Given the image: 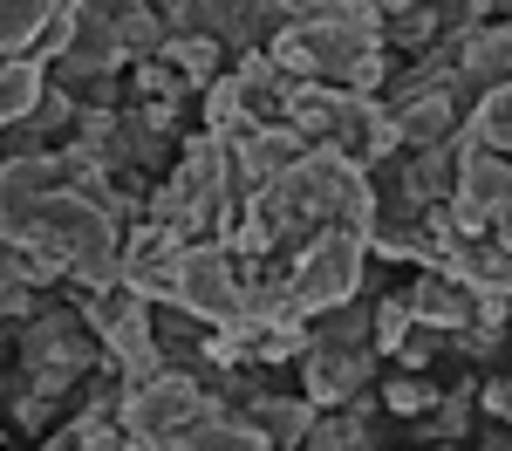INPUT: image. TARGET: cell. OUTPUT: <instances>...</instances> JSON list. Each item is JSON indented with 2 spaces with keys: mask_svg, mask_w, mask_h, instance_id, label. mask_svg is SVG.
Wrapping results in <instances>:
<instances>
[{
  "mask_svg": "<svg viewBox=\"0 0 512 451\" xmlns=\"http://www.w3.org/2000/svg\"><path fill=\"white\" fill-rule=\"evenodd\" d=\"M437 349H444V328H431V322H417L410 328V335H403V349H396V363L403 369H424L437 356Z\"/></svg>",
  "mask_w": 512,
  "mask_h": 451,
  "instance_id": "20",
  "label": "cell"
},
{
  "mask_svg": "<svg viewBox=\"0 0 512 451\" xmlns=\"http://www.w3.org/2000/svg\"><path fill=\"white\" fill-rule=\"evenodd\" d=\"M205 410H212V390H198V376L158 369V376H144V383H123L117 431L130 438V451H171Z\"/></svg>",
  "mask_w": 512,
  "mask_h": 451,
  "instance_id": "1",
  "label": "cell"
},
{
  "mask_svg": "<svg viewBox=\"0 0 512 451\" xmlns=\"http://www.w3.org/2000/svg\"><path fill=\"white\" fill-rule=\"evenodd\" d=\"M335 117H342V89H328V82H294L287 89V130H301L308 144H328Z\"/></svg>",
  "mask_w": 512,
  "mask_h": 451,
  "instance_id": "11",
  "label": "cell"
},
{
  "mask_svg": "<svg viewBox=\"0 0 512 451\" xmlns=\"http://www.w3.org/2000/svg\"><path fill=\"white\" fill-rule=\"evenodd\" d=\"M458 164H465V137L458 144H431V151H410V158L396 164V178L410 185L417 205H444V199H458Z\"/></svg>",
  "mask_w": 512,
  "mask_h": 451,
  "instance_id": "9",
  "label": "cell"
},
{
  "mask_svg": "<svg viewBox=\"0 0 512 451\" xmlns=\"http://www.w3.org/2000/svg\"><path fill=\"white\" fill-rule=\"evenodd\" d=\"M328 7H335V0H274L280 28H287V21H321V14H328Z\"/></svg>",
  "mask_w": 512,
  "mask_h": 451,
  "instance_id": "21",
  "label": "cell"
},
{
  "mask_svg": "<svg viewBox=\"0 0 512 451\" xmlns=\"http://www.w3.org/2000/svg\"><path fill=\"white\" fill-rule=\"evenodd\" d=\"M62 0H0V55H28Z\"/></svg>",
  "mask_w": 512,
  "mask_h": 451,
  "instance_id": "15",
  "label": "cell"
},
{
  "mask_svg": "<svg viewBox=\"0 0 512 451\" xmlns=\"http://www.w3.org/2000/svg\"><path fill=\"white\" fill-rule=\"evenodd\" d=\"M315 417L321 410L308 404V397H253V404H246V424H253L274 451H301L308 431H315Z\"/></svg>",
  "mask_w": 512,
  "mask_h": 451,
  "instance_id": "10",
  "label": "cell"
},
{
  "mask_svg": "<svg viewBox=\"0 0 512 451\" xmlns=\"http://www.w3.org/2000/svg\"><path fill=\"white\" fill-rule=\"evenodd\" d=\"M369 369H376V349H342V342H315L301 356V397L315 410H342L369 390Z\"/></svg>",
  "mask_w": 512,
  "mask_h": 451,
  "instance_id": "5",
  "label": "cell"
},
{
  "mask_svg": "<svg viewBox=\"0 0 512 451\" xmlns=\"http://www.w3.org/2000/svg\"><path fill=\"white\" fill-rule=\"evenodd\" d=\"M41 96H48V69L28 62V55H7V62H0V130H7V123H28Z\"/></svg>",
  "mask_w": 512,
  "mask_h": 451,
  "instance_id": "12",
  "label": "cell"
},
{
  "mask_svg": "<svg viewBox=\"0 0 512 451\" xmlns=\"http://www.w3.org/2000/svg\"><path fill=\"white\" fill-rule=\"evenodd\" d=\"M376 7H383V14H390V7H410V0H376Z\"/></svg>",
  "mask_w": 512,
  "mask_h": 451,
  "instance_id": "24",
  "label": "cell"
},
{
  "mask_svg": "<svg viewBox=\"0 0 512 451\" xmlns=\"http://www.w3.org/2000/svg\"><path fill=\"white\" fill-rule=\"evenodd\" d=\"M431 451H458V445H431Z\"/></svg>",
  "mask_w": 512,
  "mask_h": 451,
  "instance_id": "25",
  "label": "cell"
},
{
  "mask_svg": "<svg viewBox=\"0 0 512 451\" xmlns=\"http://www.w3.org/2000/svg\"><path fill=\"white\" fill-rule=\"evenodd\" d=\"M328 144L342 151L349 164H390L396 151H403V130H396V110L383 103V96H355V89H342V117H335V130H328Z\"/></svg>",
  "mask_w": 512,
  "mask_h": 451,
  "instance_id": "4",
  "label": "cell"
},
{
  "mask_svg": "<svg viewBox=\"0 0 512 451\" xmlns=\"http://www.w3.org/2000/svg\"><path fill=\"white\" fill-rule=\"evenodd\" d=\"M410 328H417V315H410V301H403V294H390V301H376V335H369V349H383V356H396Z\"/></svg>",
  "mask_w": 512,
  "mask_h": 451,
  "instance_id": "17",
  "label": "cell"
},
{
  "mask_svg": "<svg viewBox=\"0 0 512 451\" xmlns=\"http://www.w3.org/2000/svg\"><path fill=\"white\" fill-rule=\"evenodd\" d=\"M383 404H390L396 417H424V410L437 404V390L424 376H390V383H383Z\"/></svg>",
  "mask_w": 512,
  "mask_h": 451,
  "instance_id": "18",
  "label": "cell"
},
{
  "mask_svg": "<svg viewBox=\"0 0 512 451\" xmlns=\"http://www.w3.org/2000/svg\"><path fill=\"white\" fill-rule=\"evenodd\" d=\"M478 404L492 410V417H506V424H512V376H492V383H485V397H478Z\"/></svg>",
  "mask_w": 512,
  "mask_h": 451,
  "instance_id": "22",
  "label": "cell"
},
{
  "mask_svg": "<svg viewBox=\"0 0 512 451\" xmlns=\"http://www.w3.org/2000/svg\"><path fill=\"white\" fill-rule=\"evenodd\" d=\"M0 451H7V445H0Z\"/></svg>",
  "mask_w": 512,
  "mask_h": 451,
  "instance_id": "26",
  "label": "cell"
},
{
  "mask_svg": "<svg viewBox=\"0 0 512 451\" xmlns=\"http://www.w3.org/2000/svg\"><path fill=\"white\" fill-rule=\"evenodd\" d=\"M178 315L219 328V322H239V253L219 240H198L178 253Z\"/></svg>",
  "mask_w": 512,
  "mask_h": 451,
  "instance_id": "3",
  "label": "cell"
},
{
  "mask_svg": "<svg viewBox=\"0 0 512 451\" xmlns=\"http://www.w3.org/2000/svg\"><path fill=\"white\" fill-rule=\"evenodd\" d=\"M458 205H472L478 219H499L512 205V158L506 151H485L465 137V164H458Z\"/></svg>",
  "mask_w": 512,
  "mask_h": 451,
  "instance_id": "7",
  "label": "cell"
},
{
  "mask_svg": "<svg viewBox=\"0 0 512 451\" xmlns=\"http://www.w3.org/2000/svg\"><path fill=\"white\" fill-rule=\"evenodd\" d=\"M492 240H499V246L512 253V212H499V219H492Z\"/></svg>",
  "mask_w": 512,
  "mask_h": 451,
  "instance_id": "23",
  "label": "cell"
},
{
  "mask_svg": "<svg viewBox=\"0 0 512 451\" xmlns=\"http://www.w3.org/2000/svg\"><path fill=\"white\" fill-rule=\"evenodd\" d=\"M465 417H472V397H437L431 410H424V424H431V438H465Z\"/></svg>",
  "mask_w": 512,
  "mask_h": 451,
  "instance_id": "19",
  "label": "cell"
},
{
  "mask_svg": "<svg viewBox=\"0 0 512 451\" xmlns=\"http://www.w3.org/2000/svg\"><path fill=\"white\" fill-rule=\"evenodd\" d=\"M465 137H472V144H485V151H506V158H512V82L485 89V96L472 103V117H465Z\"/></svg>",
  "mask_w": 512,
  "mask_h": 451,
  "instance_id": "14",
  "label": "cell"
},
{
  "mask_svg": "<svg viewBox=\"0 0 512 451\" xmlns=\"http://www.w3.org/2000/svg\"><path fill=\"white\" fill-rule=\"evenodd\" d=\"M164 62L185 76V89H212V82L226 76L219 62H226V41L219 35H171L164 41Z\"/></svg>",
  "mask_w": 512,
  "mask_h": 451,
  "instance_id": "13",
  "label": "cell"
},
{
  "mask_svg": "<svg viewBox=\"0 0 512 451\" xmlns=\"http://www.w3.org/2000/svg\"><path fill=\"white\" fill-rule=\"evenodd\" d=\"M301 451H369V424H362V410L342 404V410H321L315 431H308V445Z\"/></svg>",
  "mask_w": 512,
  "mask_h": 451,
  "instance_id": "16",
  "label": "cell"
},
{
  "mask_svg": "<svg viewBox=\"0 0 512 451\" xmlns=\"http://www.w3.org/2000/svg\"><path fill=\"white\" fill-rule=\"evenodd\" d=\"M472 103L458 89H437V96H410L396 103V130H403V151H431V144H458L465 137Z\"/></svg>",
  "mask_w": 512,
  "mask_h": 451,
  "instance_id": "6",
  "label": "cell"
},
{
  "mask_svg": "<svg viewBox=\"0 0 512 451\" xmlns=\"http://www.w3.org/2000/svg\"><path fill=\"white\" fill-rule=\"evenodd\" d=\"M362 267H369V240L362 233H342V226H321L315 240L287 260V281H294V301L308 315H328V308L355 301Z\"/></svg>",
  "mask_w": 512,
  "mask_h": 451,
  "instance_id": "2",
  "label": "cell"
},
{
  "mask_svg": "<svg viewBox=\"0 0 512 451\" xmlns=\"http://www.w3.org/2000/svg\"><path fill=\"white\" fill-rule=\"evenodd\" d=\"M403 301H410V315H417V322L458 335V328L472 322V301H478V294L465 281H451L444 267H417V281L403 287Z\"/></svg>",
  "mask_w": 512,
  "mask_h": 451,
  "instance_id": "8",
  "label": "cell"
}]
</instances>
